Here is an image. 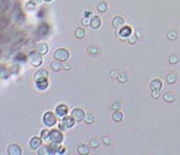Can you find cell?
<instances>
[{"label": "cell", "instance_id": "cell-1", "mask_svg": "<svg viewBox=\"0 0 180 155\" xmlns=\"http://www.w3.org/2000/svg\"><path fill=\"white\" fill-rule=\"evenodd\" d=\"M28 60H29L30 64L33 65L34 67H38L40 66V64L42 63V55L38 53V52L35 50V51H31L28 55Z\"/></svg>", "mask_w": 180, "mask_h": 155}, {"label": "cell", "instance_id": "cell-2", "mask_svg": "<svg viewBox=\"0 0 180 155\" xmlns=\"http://www.w3.org/2000/svg\"><path fill=\"white\" fill-rule=\"evenodd\" d=\"M54 59L57 61L60 62H65L66 60H68L69 58V52L66 49H63V48H60V49H57L54 52Z\"/></svg>", "mask_w": 180, "mask_h": 155}, {"label": "cell", "instance_id": "cell-3", "mask_svg": "<svg viewBox=\"0 0 180 155\" xmlns=\"http://www.w3.org/2000/svg\"><path fill=\"white\" fill-rule=\"evenodd\" d=\"M42 121L46 126H49V127H52L56 124L57 122V118L56 115H54L53 112H47V113L44 115V118H42Z\"/></svg>", "mask_w": 180, "mask_h": 155}, {"label": "cell", "instance_id": "cell-4", "mask_svg": "<svg viewBox=\"0 0 180 155\" xmlns=\"http://www.w3.org/2000/svg\"><path fill=\"white\" fill-rule=\"evenodd\" d=\"M50 141H51V143L61 144L63 141V135L58 129H53L50 131Z\"/></svg>", "mask_w": 180, "mask_h": 155}, {"label": "cell", "instance_id": "cell-5", "mask_svg": "<svg viewBox=\"0 0 180 155\" xmlns=\"http://www.w3.org/2000/svg\"><path fill=\"white\" fill-rule=\"evenodd\" d=\"M72 116H73V118L76 120V122H81V121H83L85 118V112L83 111L81 108H76L73 110Z\"/></svg>", "mask_w": 180, "mask_h": 155}, {"label": "cell", "instance_id": "cell-6", "mask_svg": "<svg viewBox=\"0 0 180 155\" xmlns=\"http://www.w3.org/2000/svg\"><path fill=\"white\" fill-rule=\"evenodd\" d=\"M67 112H68V110H67V107L65 106V104H59V106L56 108V110H55L56 116L59 117L61 120H63V119L66 117Z\"/></svg>", "mask_w": 180, "mask_h": 155}, {"label": "cell", "instance_id": "cell-7", "mask_svg": "<svg viewBox=\"0 0 180 155\" xmlns=\"http://www.w3.org/2000/svg\"><path fill=\"white\" fill-rule=\"evenodd\" d=\"M48 76H49V72L44 69H40L36 74H34V80L35 82H42V81H47Z\"/></svg>", "mask_w": 180, "mask_h": 155}, {"label": "cell", "instance_id": "cell-8", "mask_svg": "<svg viewBox=\"0 0 180 155\" xmlns=\"http://www.w3.org/2000/svg\"><path fill=\"white\" fill-rule=\"evenodd\" d=\"M8 155H21L22 154V149L17 144H12L8 147Z\"/></svg>", "mask_w": 180, "mask_h": 155}, {"label": "cell", "instance_id": "cell-9", "mask_svg": "<svg viewBox=\"0 0 180 155\" xmlns=\"http://www.w3.org/2000/svg\"><path fill=\"white\" fill-rule=\"evenodd\" d=\"M35 50L42 56V55L48 54V52H49V46H48V44H46V42H40V44H36Z\"/></svg>", "mask_w": 180, "mask_h": 155}, {"label": "cell", "instance_id": "cell-10", "mask_svg": "<svg viewBox=\"0 0 180 155\" xmlns=\"http://www.w3.org/2000/svg\"><path fill=\"white\" fill-rule=\"evenodd\" d=\"M42 138H37V137H34V138H32L29 142V145L30 148L33 149V150H37V149H40V147L42 146Z\"/></svg>", "mask_w": 180, "mask_h": 155}, {"label": "cell", "instance_id": "cell-11", "mask_svg": "<svg viewBox=\"0 0 180 155\" xmlns=\"http://www.w3.org/2000/svg\"><path fill=\"white\" fill-rule=\"evenodd\" d=\"M112 25H113L114 28H122L124 25V19L120 16H116V17L113 18V20H112Z\"/></svg>", "mask_w": 180, "mask_h": 155}, {"label": "cell", "instance_id": "cell-12", "mask_svg": "<svg viewBox=\"0 0 180 155\" xmlns=\"http://www.w3.org/2000/svg\"><path fill=\"white\" fill-rule=\"evenodd\" d=\"M163 88V83H162V81L158 79H154L151 81L150 83V89L152 90V91H154V90H157V91H160V89Z\"/></svg>", "mask_w": 180, "mask_h": 155}, {"label": "cell", "instance_id": "cell-13", "mask_svg": "<svg viewBox=\"0 0 180 155\" xmlns=\"http://www.w3.org/2000/svg\"><path fill=\"white\" fill-rule=\"evenodd\" d=\"M48 32H49V27H48V25H46V24H42L36 30L37 35L40 37L46 36V35L48 34Z\"/></svg>", "mask_w": 180, "mask_h": 155}, {"label": "cell", "instance_id": "cell-14", "mask_svg": "<svg viewBox=\"0 0 180 155\" xmlns=\"http://www.w3.org/2000/svg\"><path fill=\"white\" fill-rule=\"evenodd\" d=\"M101 18L99 16H93L91 18V21H90V26H91L93 29H97V28L101 27Z\"/></svg>", "mask_w": 180, "mask_h": 155}, {"label": "cell", "instance_id": "cell-15", "mask_svg": "<svg viewBox=\"0 0 180 155\" xmlns=\"http://www.w3.org/2000/svg\"><path fill=\"white\" fill-rule=\"evenodd\" d=\"M77 151H78V154H80V155H87L90 152V149H89V147L86 144H81V145L78 147Z\"/></svg>", "mask_w": 180, "mask_h": 155}, {"label": "cell", "instance_id": "cell-16", "mask_svg": "<svg viewBox=\"0 0 180 155\" xmlns=\"http://www.w3.org/2000/svg\"><path fill=\"white\" fill-rule=\"evenodd\" d=\"M64 122V124H65V126H66V128H72L74 127L75 125V119L73 118V116H66L65 118L62 120Z\"/></svg>", "mask_w": 180, "mask_h": 155}, {"label": "cell", "instance_id": "cell-17", "mask_svg": "<svg viewBox=\"0 0 180 155\" xmlns=\"http://www.w3.org/2000/svg\"><path fill=\"white\" fill-rule=\"evenodd\" d=\"M131 34V28L129 26H124L120 29V35L122 37H128Z\"/></svg>", "mask_w": 180, "mask_h": 155}, {"label": "cell", "instance_id": "cell-18", "mask_svg": "<svg viewBox=\"0 0 180 155\" xmlns=\"http://www.w3.org/2000/svg\"><path fill=\"white\" fill-rule=\"evenodd\" d=\"M59 145L60 144H55V143H51L49 145V149H50V155L53 154H57L58 150H59Z\"/></svg>", "mask_w": 180, "mask_h": 155}, {"label": "cell", "instance_id": "cell-19", "mask_svg": "<svg viewBox=\"0 0 180 155\" xmlns=\"http://www.w3.org/2000/svg\"><path fill=\"white\" fill-rule=\"evenodd\" d=\"M112 119H113L115 122H120V121H122V119H123V115L119 111H116V112H114L113 115H112Z\"/></svg>", "mask_w": 180, "mask_h": 155}, {"label": "cell", "instance_id": "cell-20", "mask_svg": "<svg viewBox=\"0 0 180 155\" xmlns=\"http://www.w3.org/2000/svg\"><path fill=\"white\" fill-rule=\"evenodd\" d=\"M75 36H76L77 38H79V40L83 38V37L85 36V30L83 29V28H77V29L75 30Z\"/></svg>", "mask_w": 180, "mask_h": 155}, {"label": "cell", "instance_id": "cell-21", "mask_svg": "<svg viewBox=\"0 0 180 155\" xmlns=\"http://www.w3.org/2000/svg\"><path fill=\"white\" fill-rule=\"evenodd\" d=\"M38 154L40 155H49L50 154V149L49 146H40V149H38Z\"/></svg>", "mask_w": 180, "mask_h": 155}, {"label": "cell", "instance_id": "cell-22", "mask_svg": "<svg viewBox=\"0 0 180 155\" xmlns=\"http://www.w3.org/2000/svg\"><path fill=\"white\" fill-rule=\"evenodd\" d=\"M51 68H52V70H54V72H60V70L63 68V66L60 64V61H55L51 64Z\"/></svg>", "mask_w": 180, "mask_h": 155}, {"label": "cell", "instance_id": "cell-23", "mask_svg": "<svg viewBox=\"0 0 180 155\" xmlns=\"http://www.w3.org/2000/svg\"><path fill=\"white\" fill-rule=\"evenodd\" d=\"M107 10H108V5H107V3L104 2V1H101V2H99V4H97V10H99V12H106Z\"/></svg>", "mask_w": 180, "mask_h": 155}, {"label": "cell", "instance_id": "cell-24", "mask_svg": "<svg viewBox=\"0 0 180 155\" xmlns=\"http://www.w3.org/2000/svg\"><path fill=\"white\" fill-rule=\"evenodd\" d=\"M174 99H175V97L171 92H167V93L164 94V100L167 101V102H173Z\"/></svg>", "mask_w": 180, "mask_h": 155}, {"label": "cell", "instance_id": "cell-25", "mask_svg": "<svg viewBox=\"0 0 180 155\" xmlns=\"http://www.w3.org/2000/svg\"><path fill=\"white\" fill-rule=\"evenodd\" d=\"M48 81H42V82H37L36 83V88L38 89V90H44V89L48 88Z\"/></svg>", "mask_w": 180, "mask_h": 155}, {"label": "cell", "instance_id": "cell-26", "mask_svg": "<svg viewBox=\"0 0 180 155\" xmlns=\"http://www.w3.org/2000/svg\"><path fill=\"white\" fill-rule=\"evenodd\" d=\"M176 81H177V76H176L175 74H169L168 76H167V82H168V84H170V85L174 84Z\"/></svg>", "mask_w": 180, "mask_h": 155}, {"label": "cell", "instance_id": "cell-27", "mask_svg": "<svg viewBox=\"0 0 180 155\" xmlns=\"http://www.w3.org/2000/svg\"><path fill=\"white\" fill-rule=\"evenodd\" d=\"M84 121L86 124H91L94 122V117L93 115H91V114H87V115H85V118H84Z\"/></svg>", "mask_w": 180, "mask_h": 155}, {"label": "cell", "instance_id": "cell-28", "mask_svg": "<svg viewBox=\"0 0 180 155\" xmlns=\"http://www.w3.org/2000/svg\"><path fill=\"white\" fill-rule=\"evenodd\" d=\"M15 60L16 61L24 62L25 60H26V55H25L24 53H18V54L15 56Z\"/></svg>", "mask_w": 180, "mask_h": 155}, {"label": "cell", "instance_id": "cell-29", "mask_svg": "<svg viewBox=\"0 0 180 155\" xmlns=\"http://www.w3.org/2000/svg\"><path fill=\"white\" fill-rule=\"evenodd\" d=\"M40 138L42 140H47V139H50V131L48 129H44L42 130V133H40Z\"/></svg>", "mask_w": 180, "mask_h": 155}, {"label": "cell", "instance_id": "cell-30", "mask_svg": "<svg viewBox=\"0 0 180 155\" xmlns=\"http://www.w3.org/2000/svg\"><path fill=\"white\" fill-rule=\"evenodd\" d=\"M178 34H177V32L176 31H169L168 32V35H167V37H168L169 40H175L176 38H177Z\"/></svg>", "mask_w": 180, "mask_h": 155}, {"label": "cell", "instance_id": "cell-31", "mask_svg": "<svg viewBox=\"0 0 180 155\" xmlns=\"http://www.w3.org/2000/svg\"><path fill=\"white\" fill-rule=\"evenodd\" d=\"M117 79H118V81L120 82V83H125L126 81H127V76H126L125 74H118V76H117Z\"/></svg>", "mask_w": 180, "mask_h": 155}, {"label": "cell", "instance_id": "cell-32", "mask_svg": "<svg viewBox=\"0 0 180 155\" xmlns=\"http://www.w3.org/2000/svg\"><path fill=\"white\" fill-rule=\"evenodd\" d=\"M169 62H170L171 64H176L179 62V58H178L177 56H175V55H172V56H170V58H169Z\"/></svg>", "mask_w": 180, "mask_h": 155}, {"label": "cell", "instance_id": "cell-33", "mask_svg": "<svg viewBox=\"0 0 180 155\" xmlns=\"http://www.w3.org/2000/svg\"><path fill=\"white\" fill-rule=\"evenodd\" d=\"M99 146V141L97 139H92L90 141V147L92 148H97Z\"/></svg>", "mask_w": 180, "mask_h": 155}, {"label": "cell", "instance_id": "cell-34", "mask_svg": "<svg viewBox=\"0 0 180 155\" xmlns=\"http://www.w3.org/2000/svg\"><path fill=\"white\" fill-rule=\"evenodd\" d=\"M128 42L131 44H136L137 42V35H133V34L129 35V36H128Z\"/></svg>", "mask_w": 180, "mask_h": 155}, {"label": "cell", "instance_id": "cell-35", "mask_svg": "<svg viewBox=\"0 0 180 155\" xmlns=\"http://www.w3.org/2000/svg\"><path fill=\"white\" fill-rule=\"evenodd\" d=\"M90 21H91V19H89L88 17H85L83 20H82V23H83V25H88V24H90Z\"/></svg>", "mask_w": 180, "mask_h": 155}, {"label": "cell", "instance_id": "cell-36", "mask_svg": "<svg viewBox=\"0 0 180 155\" xmlns=\"http://www.w3.org/2000/svg\"><path fill=\"white\" fill-rule=\"evenodd\" d=\"M35 3L33 2V1H30L29 3H27V5H26V6H27V8H29V10H32V8H35Z\"/></svg>", "mask_w": 180, "mask_h": 155}, {"label": "cell", "instance_id": "cell-37", "mask_svg": "<svg viewBox=\"0 0 180 155\" xmlns=\"http://www.w3.org/2000/svg\"><path fill=\"white\" fill-rule=\"evenodd\" d=\"M59 129H60V130H62V131H64V130H65V129H67L66 126H65V124H64L63 121H62V122H60V123H59Z\"/></svg>", "mask_w": 180, "mask_h": 155}, {"label": "cell", "instance_id": "cell-38", "mask_svg": "<svg viewBox=\"0 0 180 155\" xmlns=\"http://www.w3.org/2000/svg\"><path fill=\"white\" fill-rule=\"evenodd\" d=\"M104 143H105V145H107V146H110L111 145V141H110V139L108 138V137H105L104 138Z\"/></svg>", "mask_w": 180, "mask_h": 155}, {"label": "cell", "instance_id": "cell-39", "mask_svg": "<svg viewBox=\"0 0 180 155\" xmlns=\"http://www.w3.org/2000/svg\"><path fill=\"white\" fill-rule=\"evenodd\" d=\"M158 96H159V91H157V90L152 91V97L153 98H158Z\"/></svg>", "mask_w": 180, "mask_h": 155}, {"label": "cell", "instance_id": "cell-40", "mask_svg": "<svg viewBox=\"0 0 180 155\" xmlns=\"http://www.w3.org/2000/svg\"><path fill=\"white\" fill-rule=\"evenodd\" d=\"M119 107H120V103H119V102H115L113 106H112V109H113V110H118Z\"/></svg>", "mask_w": 180, "mask_h": 155}, {"label": "cell", "instance_id": "cell-41", "mask_svg": "<svg viewBox=\"0 0 180 155\" xmlns=\"http://www.w3.org/2000/svg\"><path fill=\"white\" fill-rule=\"evenodd\" d=\"M110 76H111V78H117V76H118V74H117L115 70H113V72L110 74Z\"/></svg>", "mask_w": 180, "mask_h": 155}, {"label": "cell", "instance_id": "cell-42", "mask_svg": "<svg viewBox=\"0 0 180 155\" xmlns=\"http://www.w3.org/2000/svg\"><path fill=\"white\" fill-rule=\"evenodd\" d=\"M64 151H65V149H64L63 147H62V148L60 147V148H59V150H58V154H63Z\"/></svg>", "mask_w": 180, "mask_h": 155}, {"label": "cell", "instance_id": "cell-43", "mask_svg": "<svg viewBox=\"0 0 180 155\" xmlns=\"http://www.w3.org/2000/svg\"><path fill=\"white\" fill-rule=\"evenodd\" d=\"M31 1H33L35 4H40V3L42 2V0H31Z\"/></svg>", "mask_w": 180, "mask_h": 155}, {"label": "cell", "instance_id": "cell-44", "mask_svg": "<svg viewBox=\"0 0 180 155\" xmlns=\"http://www.w3.org/2000/svg\"><path fill=\"white\" fill-rule=\"evenodd\" d=\"M63 68L65 69V70H69V69H70V66H69V65H64Z\"/></svg>", "mask_w": 180, "mask_h": 155}, {"label": "cell", "instance_id": "cell-45", "mask_svg": "<svg viewBox=\"0 0 180 155\" xmlns=\"http://www.w3.org/2000/svg\"><path fill=\"white\" fill-rule=\"evenodd\" d=\"M89 15H90V10H88V12H85V17H88Z\"/></svg>", "mask_w": 180, "mask_h": 155}, {"label": "cell", "instance_id": "cell-46", "mask_svg": "<svg viewBox=\"0 0 180 155\" xmlns=\"http://www.w3.org/2000/svg\"><path fill=\"white\" fill-rule=\"evenodd\" d=\"M46 2H50V1H52V0H44Z\"/></svg>", "mask_w": 180, "mask_h": 155}]
</instances>
